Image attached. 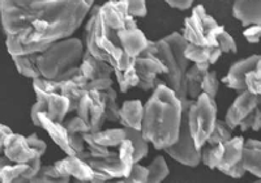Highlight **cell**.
<instances>
[{
  "mask_svg": "<svg viewBox=\"0 0 261 183\" xmlns=\"http://www.w3.org/2000/svg\"><path fill=\"white\" fill-rule=\"evenodd\" d=\"M94 8L92 0H2L0 24L12 56L42 54L57 42L72 38Z\"/></svg>",
  "mask_w": 261,
  "mask_h": 183,
  "instance_id": "obj_1",
  "label": "cell"
},
{
  "mask_svg": "<svg viewBox=\"0 0 261 183\" xmlns=\"http://www.w3.org/2000/svg\"><path fill=\"white\" fill-rule=\"evenodd\" d=\"M184 111L180 98L162 81L144 105L141 135L155 149L166 151L179 140Z\"/></svg>",
  "mask_w": 261,
  "mask_h": 183,
  "instance_id": "obj_2",
  "label": "cell"
},
{
  "mask_svg": "<svg viewBox=\"0 0 261 183\" xmlns=\"http://www.w3.org/2000/svg\"><path fill=\"white\" fill-rule=\"evenodd\" d=\"M187 42L184 41L181 33L174 32L158 41H150L148 50L160 58L166 67V75L163 76V83L176 93L183 102L184 107L188 105L187 93L184 86V79L188 71V60L184 55Z\"/></svg>",
  "mask_w": 261,
  "mask_h": 183,
  "instance_id": "obj_3",
  "label": "cell"
},
{
  "mask_svg": "<svg viewBox=\"0 0 261 183\" xmlns=\"http://www.w3.org/2000/svg\"><path fill=\"white\" fill-rule=\"evenodd\" d=\"M83 41L79 38H68L57 42L50 49L39 54L37 58V68L42 79L57 80L67 71L79 67L83 60Z\"/></svg>",
  "mask_w": 261,
  "mask_h": 183,
  "instance_id": "obj_4",
  "label": "cell"
},
{
  "mask_svg": "<svg viewBox=\"0 0 261 183\" xmlns=\"http://www.w3.org/2000/svg\"><path fill=\"white\" fill-rule=\"evenodd\" d=\"M184 111L188 130L195 147L202 151L217 123V104L213 98L201 95L197 100L190 101Z\"/></svg>",
  "mask_w": 261,
  "mask_h": 183,
  "instance_id": "obj_5",
  "label": "cell"
},
{
  "mask_svg": "<svg viewBox=\"0 0 261 183\" xmlns=\"http://www.w3.org/2000/svg\"><path fill=\"white\" fill-rule=\"evenodd\" d=\"M225 32V28L220 25L206 12L204 6L193 7L192 13L184 20L183 36L187 44L201 49H217L218 37Z\"/></svg>",
  "mask_w": 261,
  "mask_h": 183,
  "instance_id": "obj_6",
  "label": "cell"
},
{
  "mask_svg": "<svg viewBox=\"0 0 261 183\" xmlns=\"http://www.w3.org/2000/svg\"><path fill=\"white\" fill-rule=\"evenodd\" d=\"M94 170L101 171L110 179H125L130 174L135 166L134 145L129 140H125L111 153L110 157L103 159H85Z\"/></svg>",
  "mask_w": 261,
  "mask_h": 183,
  "instance_id": "obj_7",
  "label": "cell"
},
{
  "mask_svg": "<svg viewBox=\"0 0 261 183\" xmlns=\"http://www.w3.org/2000/svg\"><path fill=\"white\" fill-rule=\"evenodd\" d=\"M79 118L89 127L90 133L98 132L106 122V96L105 92L88 90L79 102L76 109Z\"/></svg>",
  "mask_w": 261,
  "mask_h": 183,
  "instance_id": "obj_8",
  "label": "cell"
},
{
  "mask_svg": "<svg viewBox=\"0 0 261 183\" xmlns=\"http://www.w3.org/2000/svg\"><path fill=\"white\" fill-rule=\"evenodd\" d=\"M54 166H55V169H57L60 175L68 177L71 179L73 178L74 182L103 183L110 179L101 171L94 170L88 161L81 158L77 154L65 156L64 158L59 159V161L54 164Z\"/></svg>",
  "mask_w": 261,
  "mask_h": 183,
  "instance_id": "obj_9",
  "label": "cell"
},
{
  "mask_svg": "<svg viewBox=\"0 0 261 183\" xmlns=\"http://www.w3.org/2000/svg\"><path fill=\"white\" fill-rule=\"evenodd\" d=\"M137 75L140 77L139 88L144 92L154 90L160 83H162L158 77H163L166 75V67L163 65L160 58L146 50L141 54L135 63Z\"/></svg>",
  "mask_w": 261,
  "mask_h": 183,
  "instance_id": "obj_10",
  "label": "cell"
},
{
  "mask_svg": "<svg viewBox=\"0 0 261 183\" xmlns=\"http://www.w3.org/2000/svg\"><path fill=\"white\" fill-rule=\"evenodd\" d=\"M244 143L246 140L242 136H234L231 140L225 143L222 149V159L217 170L235 179L243 177L247 173L243 166Z\"/></svg>",
  "mask_w": 261,
  "mask_h": 183,
  "instance_id": "obj_11",
  "label": "cell"
},
{
  "mask_svg": "<svg viewBox=\"0 0 261 183\" xmlns=\"http://www.w3.org/2000/svg\"><path fill=\"white\" fill-rule=\"evenodd\" d=\"M3 156L11 164L29 165L37 157H43V154L36 151V148L30 144L28 136L12 132L4 143Z\"/></svg>",
  "mask_w": 261,
  "mask_h": 183,
  "instance_id": "obj_12",
  "label": "cell"
},
{
  "mask_svg": "<svg viewBox=\"0 0 261 183\" xmlns=\"http://www.w3.org/2000/svg\"><path fill=\"white\" fill-rule=\"evenodd\" d=\"M165 152L172 159H175L176 163H180L186 166H190V168H196L201 163V151H199L195 147V143H193L192 138H191L186 118H183L179 140L176 142V144L167 148Z\"/></svg>",
  "mask_w": 261,
  "mask_h": 183,
  "instance_id": "obj_13",
  "label": "cell"
},
{
  "mask_svg": "<svg viewBox=\"0 0 261 183\" xmlns=\"http://www.w3.org/2000/svg\"><path fill=\"white\" fill-rule=\"evenodd\" d=\"M261 106V97L251 95L249 92L239 93L235 101L228 107L225 117V123L232 131L238 128L253 112Z\"/></svg>",
  "mask_w": 261,
  "mask_h": 183,
  "instance_id": "obj_14",
  "label": "cell"
},
{
  "mask_svg": "<svg viewBox=\"0 0 261 183\" xmlns=\"http://www.w3.org/2000/svg\"><path fill=\"white\" fill-rule=\"evenodd\" d=\"M116 33H118L119 43H120L122 49L124 50V53L129 58H132V59H137L141 54H144L148 50L149 44H150V41L139 29L136 20L132 17L129 18L127 27L124 29L119 30Z\"/></svg>",
  "mask_w": 261,
  "mask_h": 183,
  "instance_id": "obj_15",
  "label": "cell"
},
{
  "mask_svg": "<svg viewBox=\"0 0 261 183\" xmlns=\"http://www.w3.org/2000/svg\"><path fill=\"white\" fill-rule=\"evenodd\" d=\"M260 59L261 55H251L248 58L238 60L230 67L227 75L221 80V83L225 84L228 89H232L238 93H243V92H246V85H244L246 75L257 65Z\"/></svg>",
  "mask_w": 261,
  "mask_h": 183,
  "instance_id": "obj_16",
  "label": "cell"
},
{
  "mask_svg": "<svg viewBox=\"0 0 261 183\" xmlns=\"http://www.w3.org/2000/svg\"><path fill=\"white\" fill-rule=\"evenodd\" d=\"M36 100L43 101L46 104V116L59 123H64L65 117L71 111V102L67 97L62 96L59 92L45 93L41 90H34Z\"/></svg>",
  "mask_w": 261,
  "mask_h": 183,
  "instance_id": "obj_17",
  "label": "cell"
},
{
  "mask_svg": "<svg viewBox=\"0 0 261 183\" xmlns=\"http://www.w3.org/2000/svg\"><path fill=\"white\" fill-rule=\"evenodd\" d=\"M38 124L39 127L43 128V130L48 133L51 140H53V142L55 143L67 156H74V154H76L73 151V148H72L71 142H69L68 131L65 128L64 123H59V122L53 121V119H50L46 116V112H41L38 116Z\"/></svg>",
  "mask_w": 261,
  "mask_h": 183,
  "instance_id": "obj_18",
  "label": "cell"
},
{
  "mask_svg": "<svg viewBox=\"0 0 261 183\" xmlns=\"http://www.w3.org/2000/svg\"><path fill=\"white\" fill-rule=\"evenodd\" d=\"M144 119V105L140 100L125 101L119 110V123L123 128L141 131Z\"/></svg>",
  "mask_w": 261,
  "mask_h": 183,
  "instance_id": "obj_19",
  "label": "cell"
},
{
  "mask_svg": "<svg viewBox=\"0 0 261 183\" xmlns=\"http://www.w3.org/2000/svg\"><path fill=\"white\" fill-rule=\"evenodd\" d=\"M80 74L88 80V84L95 81V80L111 79V75L114 74L113 68L107 64L106 62H101L93 58L89 53H84L83 60L79 65Z\"/></svg>",
  "mask_w": 261,
  "mask_h": 183,
  "instance_id": "obj_20",
  "label": "cell"
},
{
  "mask_svg": "<svg viewBox=\"0 0 261 183\" xmlns=\"http://www.w3.org/2000/svg\"><path fill=\"white\" fill-rule=\"evenodd\" d=\"M232 15L243 27H261V2L238 0L232 6Z\"/></svg>",
  "mask_w": 261,
  "mask_h": 183,
  "instance_id": "obj_21",
  "label": "cell"
},
{
  "mask_svg": "<svg viewBox=\"0 0 261 183\" xmlns=\"http://www.w3.org/2000/svg\"><path fill=\"white\" fill-rule=\"evenodd\" d=\"M209 70H211L209 64H193L188 68L184 79L188 101L197 100L202 95V81Z\"/></svg>",
  "mask_w": 261,
  "mask_h": 183,
  "instance_id": "obj_22",
  "label": "cell"
},
{
  "mask_svg": "<svg viewBox=\"0 0 261 183\" xmlns=\"http://www.w3.org/2000/svg\"><path fill=\"white\" fill-rule=\"evenodd\" d=\"M243 166L247 173H251L261 179V142L248 139L244 143Z\"/></svg>",
  "mask_w": 261,
  "mask_h": 183,
  "instance_id": "obj_23",
  "label": "cell"
},
{
  "mask_svg": "<svg viewBox=\"0 0 261 183\" xmlns=\"http://www.w3.org/2000/svg\"><path fill=\"white\" fill-rule=\"evenodd\" d=\"M64 126L65 128H67V131H68L69 142H71V145L72 148H73L74 153H83L86 149V144L83 139V135L84 133H90L89 127H88L85 122L81 118H79L77 116L68 119V121H65Z\"/></svg>",
  "mask_w": 261,
  "mask_h": 183,
  "instance_id": "obj_24",
  "label": "cell"
},
{
  "mask_svg": "<svg viewBox=\"0 0 261 183\" xmlns=\"http://www.w3.org/2000/svg\"><path fill=\"white\" fill-rule=\"evenodd\" d=\"M89 136L95 144L111 149V148L120 147V144L127 140V131L123 127L110 128V130H101L98 132L89 133Z\"/></svg>",
  "mask_w": 261,
  "mask_h": 183,
  "instance_id": "obj_25",
  "label": "cell"
},
{
  "mask_svg": "<svg viewBox=\"0 0 261 183\" xmlns=\"http://www.w3.org/2000/svg\"><path fill=\"white\" fill-rule=\"evenodd\" d=\"M39 54L34 55H24V56H12V60L17 68L18 74L21 76L28 77V79L36 80L41 79L38 68H37V58Z\"/></svg>",
  "mask_w": 261,
  "mask_h": 183,
  "instance_id": "obj_26",
  "label": "cell"
},
{
  "mask_svg": "<svg viewBox=\"0 0 261 183\" xmlns=\"http://www.w3.org/2000/svg\"><path fill=\"white\" fill-rule=\"evenodd\" d=\"M148 183H162L170 174V169L163 156H157L148 166Z\"/></svg>",
  "mask_w": 261,
  "mask_h": 183,
  "instance_id": "obj_27",
  "label": "cell"
},
{
  "mask_svg": "<svg viewBox=\"0 0 261 183\" xmlns=\"http://www.w3.org/2000/svg\"><path fill=\"white\" fill-rule=\"evenodd\" d=\"M127 131V139L132 143L135 151V164H139L143 158H145L149 153V143L141 135V131L129 130L124 128Z\"/></svg>",
  "mask_w": 261,
  "mask_h": 183,
  "instance_id": "obj_28",
  "label": "cell"
},
{
  "mask_svg": "<svg viewBox=\"0 0 261 183\" xmlns=\"http://www.w3.org/2000/svg\"><path fill=\"white\" fill-rule=\"evenodd\" d=\"M71 178L63 177L58 173L54 165H42L38 174L30 180V183H69Z\"/></svg>",
  "mask_w": 261,
  "mask_h": 183,
  "instance_id": "obj_29",
  "label": "cell"
},
{
  "mask_svg": "<svg viewBox=\"0 0 261 183\" xmlns=\"http://www.w3.org/2000/svg\"><path fill=\"white\" fill-rule=\"evenodd\" d=\"M30 165H20V164L8 163L0 169V183H15L27 174ZM25 178V177H24Z\"/></svg>",
  "mask_w": 261,
  "mask_h": 183,
  "instance_id": "obj_30",
  "label": "cell"
},
{
  "mask_svg": "<svg viewBox=\"0 0 261 183\" xmlns=\"http://www.w3.org/2000/svg\"><path fill=\"white\" fill-rule=\"evenodd\" d=\"M234 136H232V130L228 127L227 124L225 123V121H217L216 127H214L213 132H212L211 138H209L208 145H218V144H225L228 140H231Z\"/></svg>",
  "mask_w": 261,
  "mask_h": 183,
  "instance_id": "obj_31",
  "label": "cell"
},
{
  "mask_svg": "<svg viewBox=\"0 0 261 183\" xmlns=\"http://www.w3.org/2000/svg\"><path fill=\"white\" fill-rule=\"evenodd\" d=\"M116 81H118L119 89L122 93H127L132 88H136L140 84V77L137 75L136 67H132L122 74H116Z\"/></svg>",
  "mask_w": 261,
  "mask_h": 183,
  "instance_id": "obj_32",
  "label": "cell"
},
{
  "mask_svg": "<svg viewBox=\"0 0 261 183\" xmlns=\"http://www.w3.org/2000/svg\"><path fill=\"white\" fill-rule=\"evenodd\" d=\"M244 85H246V92L261 97V59L257 65L246 75Z\"/></svg>",
  "mask_w": 261,
  "mask_h": 183,
  "instance_id": "obj_33",
  "label": "cell"
},
{
  "mask_svg": "<svg viewBox=\"0 0 261 183\" xmlns=\"http://www.w3.org/2000/svg\"><path fill=\"white\" fill-rule=\"evenodd\" d=\"M106 96V121L107 122H119V110L120 107L118 106L116 98H118V93L114 88L107 89L105 92Z\"/></svg>",
  "mask_w": 261,
  "mask_h": 183,
  "instance_id": "obj_34",
  "label": "cell"
},
{
  "mask_svg": "<svg viewBox=\"0 0 261 183\" xmlns=\"http://www.w3.org/2000/svg\"><path fill=\"white\" fill-rule=\"evenodd\" d=\"M218 89H220V80L217 77V72L213 70H209L205 75L204 81H202V95L209 96L214 100V97L218 93Z\"/></svg>",
  "mask_w": 261,
  "mask_h": 183,
  "instance_id": "obj_35",
  "label": "cell"
},
{
  "mask_svg": "<svg viewBox=\"0 0 261 183\" xmlns=\"http://www.w3.org/2000/svg\"><path fill=\"white\" fill-rule=\"evenodd\" d=\"M149 170L145 166L135 164L130 174L124 179V183H148Z\"/></svg>",
  "mask_w": 261,
  "mask_h": 183,
  "instance_id": "obj_36",
  "label": "cell"
},
{
  "mask_svg": "<svg viewBox=\"0 0 261 183\" xmlns=\"http://www.w3.org/2000/svg\"><path fill=\"white\" fill-rule=\"evenodd\" d=\"M218 46H220L222 54H235L238 51L237 42L232 38L231 34L226 32V30L221 33V36L218 37Z\"/></svg>",
  "mask_w": 261,
  "mask_h": 183,
  "instance_id": "obj_37",
  "label": "cell"
},
{
  "mask_svg": "<svg viewBox=\"0 0 261 183\" xmlns=\"http://www.w3.org/2000/svg\"><path fill=\"white\" fill-rule=\"evenodd\" d=\"M148 13L146 3L144 0H129L128 2V15L136 20L137 17H145Z\"/></svg>",
  "mask_w": 261,
  "mask_h": 183,
  "instance_id": "obj_38",
  "label": "cell"
},
{
  "mask_svg": "<svg viewBox=\"0 0 261 183\" xmlns=\"http://www.w3.org/2000/svg\"><path fill=\"white\" fill-rule=\"evenodd\" d=\"M242 131H260L261 130V109H257L252 116H249L243 123L239 126Z\"/></svg>",
  "mask_w": 261,
  "mask_h": 183,
  "instance_id": "obj_39",
  "label": "cell"
},
{
  "mask_svg": "<svg viewBox=\"0 0 261 183\" xmlns=\"http://www.w3.org/2000/svg\"><path fill=\"white\" fill-rule=\"evenodd\" d=\"M243 37L249 43H258L261 41V27L258 25L247 27L243 32Z\"/></svg>",
  "mask_w": 261,
  "mask_h": 183,
  "instance_id": "obj_40",
  "label": "cell"
},
{
  "mask_svg": "<svg viewBox=\"0 0 261 183\" xmlns=\"http://www.w3.org/2000/svg\"><path fill=\"white\" fill-rule=\"evenodd\" d=\"M167 6L178 11H188L193 7L192 0H167Z\"/></svg>",
  "mask_w": 261,
  "mask_h": 183,
  "instance_id": "obj_41",
  "label": "cell"
},
{
  "mask_svg": "<svg viewBox=\"0 0 261 183\" xmlns=\"http://www.w3.org/2000/svg\"><path fill=\"white\" fill-rule=\"evenodd\" d=\"M12 132H13L12 128H9L8 126H6V124L0 123V156L3 154L4 143H6L7 138H8Z\"/></svg>",
  "mask_w": 261,
  "mask_h": 183,
  "instance_id": "obj_42",
  "label": "cell"
},
{
  "mask_svg": "<svg viewBox=\"0 0 261 183\" xmlns=\"http://www.w3.org/2000/svg\"><path fill=\"white\" fill-rule=\"evenodd\" d=\"M103 183H124V179H109Z\"/></svg>",
  "mask_w": 261,
  "mask_h": 183,
  "instance_id": "obj_43",
  "label": "cell"
},
{
  "mask_svg": "<svg viewBox=\"0 0 261 183\" xmlns=\"http://www.w3.org/2000/svg\"><path fill=\"white\" fill-rule=\"evenodd\" d=\"M253 183H261V179H258V180H255V182Z\"/></svg>",
  "mask_w": 261,
  "mask_h": 183,
  "instance_id": "obj_44",
  "label": "cell"
},
{
  "mask_svg": "<svg viewBox=\"0 0 261 183\" xmlns=\"http://www.w3.org/2000/svg\"><path fill=\"white\" fill-rule=\"evenodd\" d=\"M74 183H83V182H74Z\"/></svg>",
  "mask_w": 261,
  "mask_h": 183,
  "instance_id": "obj_45",
  "label": "cell"
}]
</instances>
